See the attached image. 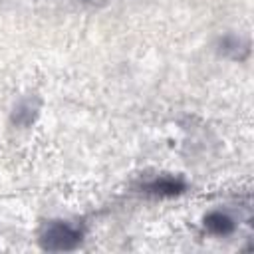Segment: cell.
Segmentation results:
<instances>
[{
	"instance_id": "1",
	"label": "cell",
	"mask_w": 254,
	"mask_h": 254,
	"mask_svg": "<svg viewBox=\"0 0 254 254\" xmlns=\"http://www.w3.org/2000/svg\"><path fill=\"white\" fill-rule=\"evenodd\" d=\"M83 240V228L64 220L48 222L40 232V246L50 252H69L75 250Z\"/></svg>"
},
{
	"instance_id": "2",
	"label": "cell",
	"mask_w": 254,
	"mask_h": 254,
	"mask_svg": "<svg viewBox=\"0 0 254 254\" xmlns=\"http://www.w3.org/2000/svg\"><path fill=\"white\" fill-rule=\"evenodd\" d=\"M141 189L147 194H155V196H177L187 190V183L181 177L161 175V177H155V179L143 183Z\"/></svg>"
},
{
	"instance_id": "3",
	"label": "cell",
	"mask_w": 254,
	"mask_h": 254,
	"mask_svg": "<svg viewBox=\"0 0 254 254\" xmlns=\"http://www.w3.org/2000/svg\"><path fill=\"white\" fill-rule=\"evenodd\" d=\"M202 222H204V228H206L210 234H214V236H228V234H232L234 228H236L232 216H228V214L222 212V210H212V212H208Z\"/></svg>"
},
{
	"instance_id": "4",
	"label": "cell",
	"mask_w": 254,
	"mask_h": 254,
	"mask_svg": "<svg viewBox=\"0 0 254 254\" xmlns=\"http://www.w3.org/2000/svg\"><path fill=\"white\" fill-rule=\"evenodd\" d=\"M38 109H40V101L38 99H22L16 107H14V113H12V123L18 125V127H28L34 123L36 115H38Z\"/></svg>"
},
{
	"instance_id": "5",
	"label": "cell",
	"mask_w": 254,
	"mask_h": 254,
	"mask_svg": "<svg viewBox=\"0 0 254 254\" xmlns=\"http://www.w3.org/2000/svg\"><path fill=\"white\" fill-rule=\"evenodd\" d=\"M220 46H222V52L224 54H228V52H232V58H236V60H240V48H246V44L242 46L240 44V40L238 38H232V36H228V38H224L222 42H220Z\"/></svg>"
}]
</instances>
